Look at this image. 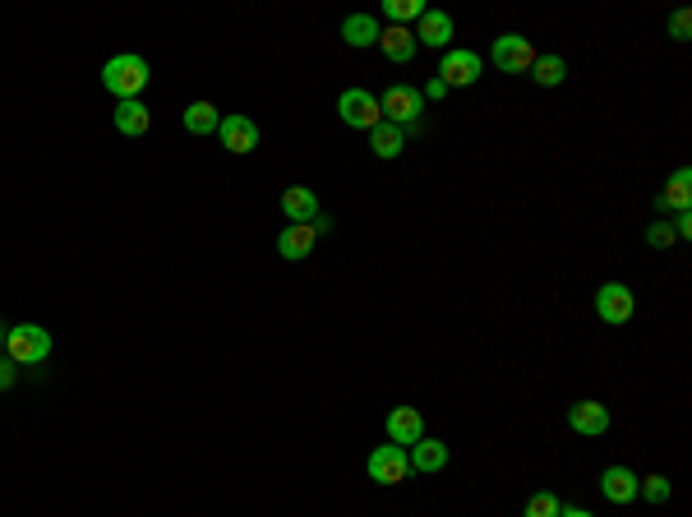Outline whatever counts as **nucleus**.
I'll return each mask as SVG.
<instances>
[{
	"instance_id": "obj_3",
	"label": "nucleus",
	"mask_w": 692,
	"mask_h": 517,
	"mask_svg": "<svg viewBox=\"0 0 692 517\" xmlns=\"http://www.w3.org/2000/svg\"><path fill=\"white\" fill-rule=\"evenodd\" d=\"M379 111L388 125H402V130H411V125L425 116V97H420V88H406V84H393L388 93L379 97Z\"/></svg>"
},
{
	"instance_id": "obj_26",
	"label": "nucleus",
	"mask_w": 692,
	"mask_h": 517,
	"mask_svg": "<svg viewBox=\"0 0 692 517\" xmlns=\"http://www.w3.org/2000/svg\"><path fill=\"white\" fill-rule=\"evenodd\" d=\"M669 494H674V485H669L665 476H642V494H637V499H646V504H665Z\"/></svg>"
},
{
	"instance_id": "obj_10",
	"label": "nucleus",
	"mask_w": 692,
	"mask_h": 517,
	"mask_svg": "<svg viewBox=\"0 0 692 517\" xmlns=\"http://www.w3.org/2000/svg\"><path fill=\"white\" fill-rule=\"evenodd\" d=\"M568 425H573L582 439H600V434L609 430V407L596 402V397H582V402L568 407Z\"/></svg>"
},
{
	"instance_id": "obj_16",
	"label": "nucleus",
	"mask_w": 692,
	"mask_h": 517,
	"mask_svg": "<svg viewBox=\"0 0 692 517\" xmlns=\"http://www.w3.org/2000/svg\"><path fill=\"white\" fill-rule=\"evenodd\" d=\"M406 462H411V471H420V476H434V471L448 467V444H443V439H420V444H411Z\"/></svg>"
},
{
	"instance_id": "obj_8",
	"label": "nucleus",
	"mask_w": 692,
	"mask_h": 517,
	"mask_svg": "<svg viewBox=\"0 0 692 517\" xmlns=\"http://www.w3.org/2000/svg\"><path fill=\"white\" fill-rule=\"evenodd\" d=\"M411 476V462H406V448L397 444H383L370 453V481L379 485H402Z\"/></svg>"
},
{
	"instance_id": "obj_5",
	"label": "nucleus",
	"mask_w": 692,
	"mask_h": 517,
	"mask_svg": "<svg viewBox=\"0 0 692 517\" xmlns=\"http://www.w3.org/2000/svg\"><path fill=\"white\" fill-rule=\"evenodd\" d=\"M337 116H342L351 130H374V125L383 121L379 97H374L370 88H346V93L337 97Z\"/></svg>"
},
{
	"instance_id": "obj_23",
	"label": "nucleus",
	"mask_w": 692,
	"mask_h": 517,
	"mask_svg": "<svg viewBox=\"0 0 692 517\" xmlns=\"http://www.w3.org/2000/svg\"><path fill=\"white\" fill-rule=\"evenodd\" d=\"M430 10L425 0H383V14L393 19V28H406V24H420V14Z\"/></svg>"
},
{
	"instance_id": "obj_21",
	"label": "nucleus",
	"mask_w": 692,
	"mask_h": 517,
	"mask_svg": "<svg viewBox=\"0 0 692 517\" xmlns=\"http://www.w3.org/2000/svg\"><path fill=\"white\" fill-rule=\"evenodd\" d=\"M370 148H374V157L393 162V157H402V148H406V130H402V125L379 121V125L370 130Z\"/></svg>"
},
{
	"instance_id": "obj_4",
	"label": "nucleus",
	"mask_w": 692,
	"mask_h": 517,
	"mask_svg": "<svg viewBox=\"0 0 692 517\" xmlns=\"http://www.w3.org/2000/svg\"><path fill=\"white\" fill-rule=\"evenodd\" d=\"M490 65H494V70H503V74H526L531 65H536V47H531V37H522V33L494 37Z\"/></svg>"
},
{
	"instance_id": "obj_6",
	"label": "nucleus",
	"mask_w": 692,
	"mask_h": 517,
	"mask_svg": "<svg viewBox=\"0 0 692 517\" xmlns=\"http://www.w3.org/2000/svg\"><path fill=\"white\" fill-rule=\"evenodd\" d=\"M596 314H600V324H609V328L628 324V319L637 314L633 287H628V282H605V287L596 291Z\"/></svg>"
},
{
	"instance_id": "obj_29",
	"label": "nucleus",
	"mask_w": 692,
	"mask_h": 517,
	"mask_svg": "<svg viewBox=\"0 0 692 517\" xmlns=\"http://www.w3.org/2000/svg\"><path fill=\"white\" fill-rule=\"evenodd\" d=\"M14 370H19V365H14L10 356H0V393H5V388H14Z\"/></svg>"
},
{
	"instance_id": "obj_13",
	"label": "nucleus",
	"mask_w": 692,
	"mask_h": 517,
	"mask_svg": "<svg viewBox=\"0 0 692 517\" xmlns=\"http://www.w3.org/2000/svg\"><path fill=\"white\" fill-rule=\"evenodd\" d=\"M314 241H319V231H314L310 222H287V227L277 231V254L291 259V264H300V259H310Z\"/></svg>"
},
{
	"instance_id": "obj_28",
	"label": "nucleus",
	"mask_w": 692,
	"mask_h": 517,
	"mask_svg": "<svg viewBox=\"0 0 692 517\" xmlns=\"http://www.w3.org/2000/svg\"><path fill=\"white\" fill-rule=\"evenodd\" d=\"M688 24H692L688 10H674L669 14V37H674V42H688Z\"/></svg>"
},
{
	"instance_id": "obj_32",
	"label": "nucleus",
	"mask_w": 692,
	"mask_h": 517,
	"mask_svg": "<svg viewBox=\"0 0 692 517\" xmlns=\"http://www.w3.org/2000/svg\"><path fill=\"white\" fill-rule=\"evenodd\" d=\"M310 227L319 231V236H323V231H333V213H319V217H314V222H310Z\"/></svg>"
},
{
	"instance_id": "obj_17",
	"label": "nucleus",
	"mask_w": 692,
	"mask_h": 517,
	"mask_svg": "<svg viewBox=\"0 0 692 517\" xmlns=\"http://www.w3.org/2000/svg\"><path fill=\"white\" fill-rule=\"evenodd\" d=\"M688 204H692V171L679 167L674 176H669L665 190H660L656 208H660V213H688Z\"/></svg>"
},
{
	"instance_id": "obj_19",
	"label": "nucleus",
	"mask_w": 692,
	"mask_h": 517,
	"mask_svg": "<svg viewBox=\"0 0 692 517\" xmlns=\"http://www.w3.org/2000/svg\"><path fill=\"white\" fill-rule=\"evenodd\" d=\"M282 213H287V222H314V217L323 213L319 194H314L310 185H291V190L282 194Z\"/></svg>"
},
{
	"instance_id": "obj_30",
	"label": "nucleus",
	"mask_w": 692,
	"mask_h": 517,
	"mask_svg": "<svg viewBox=\"0 0 692 517\" xmlns=\"http://www.w3.org/2000/svg\"><path fill=\"white\" fill-rule=\"evenodd\" d=\"M674 236H692V213H674Z\"/></svg>"
},
{
	"instance_id": "obj_33",
	"label": "nucleus",
	"mask_w": 692,
	"mask_h": 517,
	"mask_svg": "<svg viewBox=\"0 0 692 517\" xmlns=\"http://www.w3.org/2000/svg\"><path fill=\"white\" fill-rule=\"evenodd\" d=\"M559 517H591V513H586V508H563Z\"/></svg>"
},
{
	"instance_id": "obj_14",
	"label": "nucleus",
	"mask_w": 692,
	"mask_h": 517,
	"mask_svg": "<svg viewBox=\"0 0 692 517\" xmlns=\"http://www.w3.org/2000/svg\"><path fill=\"white\" fill-rule=\"evenodd\" d=\"M411 33H416L420 47H439V51L453 47V19H448L443 10H425V14H420V24L411 28Z\"/></svg>"
},
{
	"instance_id": "obj_1",
	"label": "nucleus",
	"mask_w": 692,
	"mask_h": 517,
	"mask_svg": "<svg viewBox=\"0 0 692 517\" xmlns=\"http://www.w3.org/2000/svg\"><path fill=\"white\" fill-rule=\"evenodd\" d=\"M148 79H153V70H148V61L134 56V51H120V56H111V61L102 65V88H107L116 102L139 97L148 88Z\"/></svg>"
},
{
	"instance_id": "obj_12",
	"label": "nucleus",
	"mask_w": 692,
	"mask_h": 517,
	"mask_svg": "<svg viewBox=\"0 0 692 517\" xmlns=\"http://www.w3.org/2000/svg\"><path fill=\"white\" fill-rule=\"evenodd\" d=\"M383 425H388V439H393L397 448H411L425 439V416H420L416 407H393Z\"/></svg>"
},
{
	"instance_id": "obj_27",
	"label": "nucleus",
	"mask_w": 692,
	"mask_h": 517,
	"mask_svg": "<svg viewBox=\"0 0 692 517\" xmlns=\"http://www.w3.org/2000/svg\"><path fill=\"white\" fill-rule=\"evenodd\" d=\"M646 245L669 250V245H674V227H669V222H651V227H646Z\"/></svg>"
},
{
	"instance_id": "obj_31",
	"label": "nucleus",
	"mask_w": 692,
	"mask_h": 517,
	"mask_svg": "<svg viewBox=\"0 0 692 517\" xmlns=\"http://www.w3.org/2000/svg\"><path fill=\"white\" fill-rule=\"evenodd\" d=\"M420 97H448V84H443L439 74H434V79L425 84V93H420Z\"/></svg>"
},
{
	"instance_id": "obj_11",
	"label": "nucleus",
	"mask_w": 692,
	"mask_h": 517,
	"mask_svg": "<svg viewBox=\"0 0 692 517\" xmlns=\"http://www.w3.org/2000/svg\"><path fill=\"white\" fill-rule=\"evenodd\" d=\"M600 494H605L609 504H633L637 494H642V476L633 467H605L600 471Z\"/></svg>"
},
{
	"instance_id": "obj_22",
	"label": "nucleus",
	"mask_w": 692,
	"mask_h": 517,
	"mask_svg": "<svg viewBox=\"0 0 692 517\" xmlns=\"http://www.w3.org/2000/svg\"><path fill=\"white\" fill-rule=\"evenodd\" d=\"M217 125H222V111L213 102H190L185 107V130L190 134H217Z\"/></svg>"
},
{
	"instance_id": "obj_18",
	"label": "nucleus",
	"mask_w": 692,
	"mask_h": 517,
	"mask_svg": "<svg viewBox=\"0 0 692 517\" xmlns=\"http://www.w3.org/2000/svg\"><path fill=\"white\" fill-rule=\"evenodd\" d=\"M379 47H383V56H388L393 65H411V61H416V51H420V42H416L411 28H383Z\"/></svg>"
},
{
	"instance_id": "obj_15",
	"label": "nucleus",
	"mask_w": 692,
	"mask_h": 517,
	"mask_svg": "<svg viewBox=\"0 0 692 517\" xmlns=\"http://www.w3.org/2000/svg\"><path fill=\"white\" fill-rule=\"evenodd\" d=\"M111 121H116V130L125 134V139H139V134H148V125H153V111H148L139 97H130V102H116Z\"/></svg>"
},
{
	"instance_id": "obj_34",
	"label": "nucleus",
	"mask_w": 692,
	"mask_h": 517,
	"mask_svg": "<svg viewBox=\"0 0 692 517\" xmlns=\"http://www.w3.org/2000/svg\"><path fill=\"white\" fill-rule=\"evenodd\" d=\"M5 337H10V324H0V347H5Z\"/></svg>"
},
{
	"instance_id": "obj_2",
	"label": "nucleus",
	"mask_w": 692,
	"mask_h": 517,
	"mask_svg": "<svg viewBox=\"0 0 692 517\" xmlns=\"http://www.w3.org/2000/svg\"><path fill=\"white\" fill-rule=\"evenodd\" d=\"M5 356L14 365H42L51 356V333L42 324H14L5 337Z\"/></svg>"
},
{
	"instance_id": "obj_9",
	"label": "nucleus",
	"mask_w": 692,
	"mask_h": 517,
	"mask_svg": "<svg viewBox=\"0 0 692 517\" xmlns=\"http://www.w3.org/2000/svg\"><path fill=\"white\" fill-rule=\"evenodd\" d=\"M217 134H222V148H227V153H236V157H245V153H254V148H259V125H254L250 116H240V111L222 116Z\"/></svg>"
},
{
	"instance_id": "obj_7",
	"label": "nucleus",
	"mask_w": 692,
	"mask_h": 517,
	"mask_svg": "<svg viewBox=\"0 0 692 517\" xmlns=\"http://www.w3.org/2000/svg\"><path fill=\"white\" fill-rule=\"evenodd\" d=\"M439 79L448 88H471L480 79V56L466 47H448L443 51V65H439Z\"/></svg>"
},
{
	"instance_id": "obj_25",
	"label": "nucleus",
	"mask_w": 692,
	"mask_h": 517,
	"mask_svg": "<svg viewBox=\"0 0 692 517\" xmlns=\"http://www.w3.org/2000/svg\"><path fill=\"white\" fill-rule=\"evenodd\" d=\"M559 513H563V504H559V494H554V490L531 494L526 508H522V517H559Z\"/></svg>"
},
{
	"instance_id": "obj_24",
	"label": "nucleus",
	"mask_w": 692,
	"mask_h": 517,
	"mask_svg": "<svg viewBox=\"0 0 692 517\" xmlns=\"http://www.w3.org/2000/svg\"><path fill=\"white\" fill-rule=\"evenodd\" d=\"M531 74H536L540 88H559L563 79H568V65H563V56H536Z\"/></svg>"
},
{
	"instance_id": "obj_20",
	"label": "nucleus",
	"mask_w": 692,
	"mask_h": 517,
	"mask_svg": "<svg viewBox=\"0 0 692 517\" xmlns=\"http://www.w3.org/2000/svg\"><path fill=\"white\" fill-rule=\"evenodd\" d=\"M379 19L374 14H346L342 19V42L346 47H379Z\"/></svg>"
}]
</instances>
